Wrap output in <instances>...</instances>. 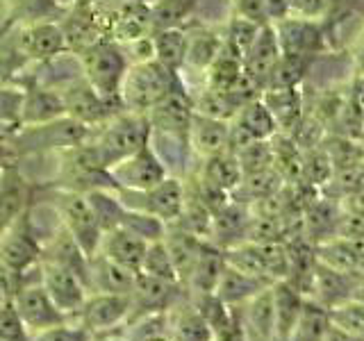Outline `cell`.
Wrapping results in <instances>:
<instances>
[{"mask_svg":"<svg viewBox=\"0 0 364 341\" xmlns=\"http://www.w3.org/2000/svg\"><path fill=\"white\" fill-rule=\"evenodd\" d=\"M148 139H151V125H148L146 114L121 109L98 128L89 130L85 141L94 148L100 164L109 170L121 159L130 157L141 146H146Z\"/></svg>","mask_w":364,"mask_h":341,"instance_id":"6da1fadb","label":"cell"},{"mask_svg":"<svg viewBox=\"0 0 364 341\" xmlns=\"http://www.w3.org/2000/svg\"><path fill=\"white\" fill-rule=\"evenodd\" d=\"M73 55L77 60L80 73L87 80V85L105 100L121 102L119 98L121 82L130 66L123 45L107 37H100Z\"/></svg>","mask_w":364,"mask_h":341,"instance_id":"7a4b0ae2","label":"cell"},{"mask_svg":"<svg viewBox=\"0 0 364 341\" xmlns=\"http://www.w3.org/2000/svg\"><path fill=\"white\" fill-rule=\"evenodd\" d=\"M182 87H185V82H182L180 73L171 71V68L155 60H148L128 66L121 82L119 98L125 112L146 114L159 100L166 98L171 91Z\"/></svg>","mask_w":364,"mask_h":341,"instance_id":"3957f363","label":"cell"},{"mask_svg":"<svg viewBox=\"0 0 364 341\" xmlns=\"http://www.w3.org/2000/svg\"><path fill=\"white\" fill-rule=\"evenodd\" d=\"M57 94H60V100H62L64 117L75 121L77 125H82L87 130L98 128V125H102L107 119H112L114 114H119L123 109L121 102L105 100L102 96H98L96 91L87 85V80L82 75L62 85L57 89Z\"/></svg>","mask_w":364,"mask_h":341,"instance_id":"277c9868","label":"cell"},{"mask_svg":"<svg viewBox=\"0 0 364 341\" xmlns=\"http://www.w3.org/2000/svg\"><path fill=\"white\" fill-rule=\"evenodd\" d=\"M55 210L60 214V219L64 223V230L75 239V244L82 248V253L89 257L96 253L98 242H100V227L94 219L87 198L77 191H60L57 193Z\"/></svg>","mask_w":364,"mask_h":341,"instance_id":"5b68a950","label":"cell"},{"mask_svg":"<svg viewBox=\"0 0 364 341\" xmlns=\"http://www.w3.org/2000/svg\"><path fill=\"white\" fill-rule=\"evenodd\" d=\"M166 173H168L166 164L162 162V157L157 155L151 139H148V144L141 146L136 153L121 159L119 164H114L109 168L114 185H119L128 191L151 189V187L159 185V182L166 178Z\"/></svg>","mask_w":364,"mask_h":341,"instance_id":"8992f818","label":"cell"},{"mask_svg":"<svg viewBox=\"0 0 364 341\" xmlns=\"http://www.w3.org/2000/svg\"><path fill=\"white\" fill-rule=\"evenodd\" d=\"M280 60V45L276 39L273 26L267 23L262 26L255 34V39L242 55V71L244 80L253 91H264L271 82L273 68H276Z\"/></svg>","mask_w":364,"mask_h":341,"instance_id":"52a82bcc","label":"cell"},{"mask_svg":"<svg viewBox=\"0 0 364 341\" xmlns=\"http://www.w3.org/2000/svg\"><path fill=\"white\" fill-rule=\"evenodd\" d=\"M14 48L21 60L37 62V64L55 60V57H60L68 50L60 23L53 21H32L30 26L21 28L16 32Z\"/></svg>","mask_w":364,"mask_h":341,"instance_id":"ba28073f","label":"cell"},{"mask_svg":"<svg viewBox=\"0 0 364 341\" xmlns=\"http://www.w3.org/2000/svg\"><path fill=\"white\" fill-rule=\"evenodd\" d=\"M0 234H3L0 237V261H3L5 269L21 273L37 259L39 244H37V239H34L28 214H21L18 219Z\"/></svg>","mask_w":364,"mask_h":341,"instance_id":"9c48e42d","label":"cell"},{"mask_svg":"<svg viewBox=\"0 0 364 341\" xmlns=\"http://www.w3.org/2000/svg\"><path fill=\"white\" fill-rule=\"evenodd\" d=\"M41 287L48 293L50 303L55 305V310L60 314L66 312H80L87 301L85 296V282L77 276H73L71 271L46 261L43 273H41Z\"/></svg>","mask_w":364,"mask_h":341,"instance_id":"30bf717a","label":"cell"},{"mask_svg":"<svg viewBox=\"0 0 364 341\" xmlns=\"http://www.w3.org/2000/svg\"><path fill=\"white\" fill-rule=\"evenodd\" d=\"M136 196L144 198V205H136L134 212L151 214L155 219H159L164 225L173 223L185 205V185L176 178H164L159 185L146 189V191H132Z\"/></svg>","mask_w":364,"mask_h":341,"instance_id":"8fae6325","label":"cell"},{"mask_svg":"<svg viewBox=\"0 0 364 341\" xmlns=\"http://www.w3.org/2000/svg\"><path fill=\"white\" fill-rule=\"evenodd\" d=\"M14 310L18 312L23 325L37 330V332L60 325L62 321V314L55 310V305L50 303L48 293L43 291L41 284H26V287H21L14 298Z\"/></svg>","mask_w":364,"mask_h":341,"instance_id":"7c38bea8","label":"cell"},{"mask_svg":"<svg viewBox=\"0 0 364 341\" xmlns=\"http://www.w3.org/2000/svg\"><path fill=\"white\" fill-rule=\"evenodd\" d=\"M146 246L148 244L144 242V239L132 234L130 230H125V227H112V230H105L100 234L96 253L112 259L114 264L139 273Z\"/></svg>","mask_w":364,"mask_h":341,"instance_id":"4fadbf2b","label":"cell"},{"mask_svg":"<svg viewBox=\"0 0 364 341\" xmlns=\"http://www.w3.org/2000/svg\"><path fill=\"white\" fill-rule=\"evenodd\" d=\"M136 273L114 264L112 259L102 257L100 253L89 255L87 259V284L96 287L98 293H121L130 296Z\"/></svg>","mask_w":364,"mask_h":341,"instance_id":"5bb4252c","label":"cell"},{"mask_svg":"<svg viewBox=\"0 0 364 341\" xmlns=\"http://www.w3.org/2000/svg\"><path fill=\"white\" fill-rule=\"evenodd\" d=\"M189 146L200 157H212L228 151V121H219L212 117L193 112L189 125Z\"/></svg>","mask_w":364,"mask_h":341,"instance_id":"9a60e30c","label":"cell"},{"mask_svg":"<svg viewBox=\"0 0 364 341\" xmlns=\"http://www.w3.org/2000/svg\"><path fill=\"white\" fill-rule=\"evenodd\" d=\"M130 310V296L121 293H98L96 298L85 301L82 316L87 330H109L117 325Z\"/></svg>","mask_w":364,"mask_h":341,"instance_id":"2e32d148","label":"cell"},{"mask_svg":"<svg viewBox=\"0 0 364 341\" xmlns=\"http://www.w3.org/2000/svg\"><path fill=\"white\" fill-rule=\"evenodd\" d=\"M28 200V185L18 170L11 166L0 168V232L23 214Z\"/></svg>","mask_w":364,"mask_h":341,"instance_id":"e0dca14e","label":"cell"},{"mask_svg":"<svg viewBox=\"0 0 364 341\" xmlns=\"http://www.w3.org/2000/svg\"><path fill=\"white\" fill-rule=\"evenodd\" d=\"M318 259L323 266L333 269L337 273H346V276H355L362 264V239H341L335 237V242L318 248Z\"/></svg>","mask_w":364,"mask_h":341,"instance_id":"ac0fdd59","label":"cell"},{"mask_svg":"<svg viewBox=\"0 0 364 341\" xmlns=\"http://www.w3.org/2000/svg\"><path fill=\"white\" fill-rule=\"evenodd\" d=\"M151 37H153L155 62L180 73L187 62V32L180 28H171V30H157Z\"/></svg>","mask_w":364,"mask_h":341,"instance_id":"d6986e66","label":"cell"},{"mask_svg":"<svg viewBox=\"0 0 364 341\" xmlns=\"http://www.w3.org/2000/svg\"><path fill=\"white\" fill-rule=\"evenodd\" d=\"M200 0H153L151 3V23L153 32L187 28L191 16L196 14Z\"/></svg>","mask_w":364,"mask_h":341,"instance_id":"ffe728a7","label":"cell"},{"mask_svg":"<svg viewBox=\"0 0 364 341\" xmlns=\"http://www.w3.org/2000/svg\"><path fill=\"white\" fill-rule=\"evenodd\" d=\"M200 180L210 182L212 187L221 189L225 193L235 191L239 180H242V168H239L235 153L225 151V153L212 155L205 159V166L200 170Z\"/></svg>","mask_w":364,"mask_h":341,"instance_id":"44dd1931","label":"cell"},{"mask_svg":"<svg viewBox=\"0 0 364 341\" xmlns=\"http://www.w3.org/2000/svg\"><path fill=\"white\" fill-rule=\"evenodd\" d=\"M130 296H134V303L139 310H146V312L162 310V307L171 301V296H173V282L136 273Z\"/></svg>","mask_w":364,"mask_h":341,"instance_id":"7402d4cb","label":"cell"},{"mask_svg":"<svg viewBox=\"0 0 364 341\" xmlns=\"http://www.w3.org/2000/svg\"><path fill=\"white\" fill-rule=\"evenodd\" d=\"M248 219L244 212L237 207V205L225 202L219 210L212 212V221H210V234L216 244H235L239 237H244Z\"/></svg>","mask_w":364,"mask_h":341,"instance_id":"603a6c76","label":"cell"},{"mask_svg":"<svg viewBox=\"0 0 364 341\" xmlns=\"http://www.w3.org/2000/svg\"><path fill=\"white\" fill-rule=\"evenodd\" d=\"M139 273H141V276H151V278L168 280V282L178 280L173 261H171L166 248L162 244V239H157V242H151V244L146 246V253H144V259H141Z\"/></svg>","mask_w":364,"mask_h":341,"instance_id":"cb8c5ba5","label":"cell"},{"mask_svg":"<svg viewBox=\"0 0 364 341\" xmlns=\"http://www.w3.org/2000/svg\"><path fill=\"white\" fill-rule=\"evenodd\" d=\"M248 323L253 325L257 337H269L273 332V298L271 293L259 296L248 310Z\"/></svg>","mask_w":364,"mask_h":341,"instance_id":"d4e9b609","label":"cell"},{"mask_svg":"<svg viewBox=\"0 0 364 341\" xmlns=\"http://www.w3.org/2000/svg\"><path fill=\"white\" fill-rule=\"evenodd\" d=\"M330 328L328 314L318 312L316 307H307L299 318V337L301 341H323Z\"/></svg>","mask_w":364,"mask_h":341,"instance_id":"484cf974","label":"cell"},{"mask_svg":"<svg viewBox=\"0 0 364 341\" xmlns=\"http://www.w3.org/2000/svg\"><path fill=\"white\" fill-rule=\"evenodd\" d=\"M26 325H23L14 305H0V341H23Z\"/></svg>","mask_w":364,"mask_h":341,"instance_id":"4316f807","label":"cell"},{"mask_svg":"<svg viewBox=\"0 0 364 341\" xmlns=\"http://www.w3.org/2000/svg\"><path fill=\"white\" fill-rule=\"evenodd\" d=\"M333 325H335V330H341V332L360 339V335H362V310H360V305L337 307V312L333 314Z\"/></svg>","mask_w":364,"mask_h":341,"instance_id":"83f0119b","label":"cell"},{"mask_svg":"<svg viewBox=\"0 0 364 341\" xmlns=\"http://www.w3.org/2000/svg\"><path fill=\"white\" fill-rule=\"evenodd\" d=\"M232 16L246 18L255 26H267L271 23L267 0H232Z\"/></svg>","mask_w":364,"mask_h":341,"instance_id":"f1b7e54d","label":"cell"},{"mask_svg":"<svg viewBox=\"0 0 364 341\" xmlns=\"http://www.w3.org/2000/svg\"><path fill=\"white\" fill-rule=\"evenodd\" d=\"M34 341H87L82 330H66L62 325H53L48 330H41L37 332Z\"/></svg>","mask_w":364,"mask_h":341,"instance_id":"f546056e","label":"cell"},{"mask_svg":"<svg viewBox=\"0 0 364 341\" xmlns=\"http://www.w3.org/2000/svg\"><path fill=\"white\" fill-rule=\"evenodd\" d=\"M178 335L182 341H205L208 339V328L200 321V316H191L185 323H180Z\"/></svg>","mask_w":364,"mask_h":341,"instance_id":"4dcf8cb0","label":"cell"},{"mask_svg":"<svg viewBox=\"0 0 364 341\" xmlns=\"http://www.w3.org/2000/svg\"><path fill=\"white\" fill-rule=\"evenodd\" d=\"M0 305H3V287H0Z\"/></svg>","mask_w":364,"mask_h":341,"instance_id":"1f68e13d","label":"cell"},{"mask_svg":"<svg viewBox=\"0 0 364 341\" xmlns=\"http://www.w3.org/2000/svg\"><path fill=\"white\" fill-rule=\"evenodd\" d=\"M62 3H77V0H62Z\"/></svg>","mask_w":364,"mask_h":341,"instance_id":"d6a6232c","label":"cell"},{"mask_svg":"<svg viewBox=\"0 0 364 341\" xmlns=\"http://www.w3.org/2000/svg\"><path fill=\"white\" fill-rule=\"evenodd\" d=\"M148 341H164V339H148Z\"/></svg>","mask_w":364,"mask_h":341,"instance_id":"836d02e7","label":"cell"}]
</instances>
